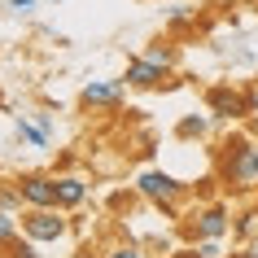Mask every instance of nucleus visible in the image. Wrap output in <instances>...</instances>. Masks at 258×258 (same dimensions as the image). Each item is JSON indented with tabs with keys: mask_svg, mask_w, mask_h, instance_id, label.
<instances>
[{
	"mask_svg": "<svg viewBox=\"0 0 258 258\" xmlns=\"http://www.w3.org/2000/svg\"><path fill=\"white\" fill-rule=\"evenodd\" d=\"M136 192L145 197V202L162 206V202H184V197H188V184L175 179L171 171H162V166H149V171L136 175Z\"/></svg>",
	"mask_w": 258,
	"mask_h": 258,
	"instance_id": "3",
	"label": "nucleus"
},
{
	"mask_svg": "<svg viewBox=\"0 0 258 258\" xmlns=\"http://www.w3.org/2000/svg\"><path fill=\"white\" fill-rule=\"evenodd\" d=\"M14 132H18V140H22V145H31V149H48V140H53L40 122L27 118V114H18V118H14Z\"/></svg>",
	"mask_w": 258,
	"mask_h": 258,
	"instance_id": "10",
	"label": "nucleus"
},
{
	"mask_svg": "<svg viewBox=\"0 0 258 258\" xmlns=\"http://www.w3.org/2000/svg\"><path fill=\"white\" fill-rule=\"evenodd\" d=\"M197 258H223V241H192Z\"/></svg>",
	"mask_w": 258,
	"mask_h": 258,
	"instance_id": "17",
	"label": "nucleus"
},
{
	"mask_svg": "<svg viewBox=\"0 0 258 258\" xmlns=\"http://www.w3.org/2000/svg\"><path fill=\"white\" fill-rule=\"evenodd\" d=\"M88 202V179L83 175H57V210H79Z\"/></svg>",
	"mask_w": 258,
	"mask_h": 258,
	"instance_id": "9",
	"label": "nucleus"
},
{
	"mask_svg": "<svg viewBox=\"0 0 258 258\" xmlns=\"http://www.w3.org/2000/svg\"><path fill=\"white\" fill-rule=\"evenodd\" d=\"M166 258H197V249L188 245V249H175V254H166Z\"/></svg>",
	"mask_w": 258,
	"mask_h": 258,
	"instance_id": "20",
	"label": "nucleus"
},
{
	"mask_svg": "<svg viewBox=\"0 0 258 258\" xmlns=\"http://www.w3.org/2000/svg\"><path fill=\"white\" fill-rule=\"evenodd\" d=\"M18 228H22V219H18L14 210H0V249L9 241H18Z\"/></svg>",
	"mask_w": 258,
	"mask_h": 258,
	"instance_id": "13",
	"label": "nucleus"
},
{
	"mask_svg": "<svg viewBox=\"0 0 258 258\" xmlns=\"http://www.w3.org/2000/svg\"><path fill=\"white\" fill-rule=\"evenodd\" d=\"M48 5H61V0H48Z\"/></svg>",
	"mask_w": 258,
	"mask_h": 258,
	"instance_id": "23",
	"label": "nucleus"
},
{
	"mask_svg": "<svg viewBox=\"0 0 258 258\" xmlns=\"http://www.w3.org/2000/svg\"><path fill=\"white\" fill-rule=\"evenodd\" d=\"M22 206H27V202H22V188H18V179H14V184H0V210H14V215H18Z\"/></svg>",
	"mask_w": 258,
	"mask_h": 258,
	"instance_id": "14",
	"label": "nucleus"
},
{
	"mask_svg": "<svg viewBox=\"0 0 258 258\" xmlns=\"http://www.w3.org/2000/svg\"><path fill=\"white\" fill-rule=\"evenodd\" d=\"M219 184L236 197H249L258 192V140L245 136V132H232L223 145H219Z\"/></svg>",
	"mask_w": 258,
	"mask_h": 258,
	"instance_id": "1",
	"label": "nucleus"
},
{
	"mask_svg": "<svg viewBox=\"0 0 258 258\" xmlns=\"http://www.w3.org/2000/svg\"><path fill=\"white\" fill-rule=\"evenodd\" d=\"M101 258H145V249H140V245H114V249H105Z\"/></svg>",
	"mask_w": 258,
	"mask_h": 258,
	"instance_id": "18",
	"label": "nucleus"
},
{
	"mask_svg": "<svg viewBox=\"0 0 258 258\" xmlns=\"http://www.w3.org/2000/svg\"><path fill=\"white\" fill-rule=\"evenodd\" d=\"M210 122H215V114L206 109V114H184L179 118V127H175V136L179 140H202L206 132H210Z\"/></svg>",
	"mask_w": 258,
	"mask_h": 258,
	"instance_id": "11",
	"label": "nucleus"
},
{
	"mask_svg": "<svg viewBox=\"0 0 258 258\" xmlns=\"http://www.w3.org/2000/svg\"><path fill=\"white\" fill-rule=\"evenodd\" d=\"M35 5H40V0H9V9H14V14H31Z\"/></svg>",
	"mask_w": 258,
	"mask_h": 258,
	"instance_id": "19",
	"label": "nucleus"
},
{
	"mask_svg": "<svg viewBox=\"0 0 258 258\" xmlns=\"http://www.w3.org/2000/svg\"><path fill=\"white\" fill-rule=\"evenodd\" d=\"M5 249H9V258H40V249H35V241H22V236H18V241H9L5 245Z\"/></svg>",
	"mask_w": 258,
	"mask_h": 258,
	"instance_id": "15",
	"label": "nucleus"
},
{
	"mask_svg": "<svg viewBox=\"0 0 258 258\" xmlns=\"http://www.w3.org/2000/svg\"><path fill=\"white\" fill-rule=\"evenodd\" d=\"M241 258H258V245H249V249H245V254Z\"/></svg>",
	"mask_w": 258,
	"mask_h": 258,
	"instance_id": "22",
	"label": "nucleus"
},
{
	"mask_svg": "<svg viewBox=\"0 0 258 258\" xmlns=\"http://www.w3.org/2000/svg\"><path fill=\"white\" fill-rule=\"evenodd\" d=\"M254 228H258V206L245 210V215H236V232H241V236H254Z\"/></svg>",
	"mask_w": 258,
	"mask_h": 258,
	"instance_id": "16",
	"label": "nucleus"
},
{
	"mask_svg": "<svg viewBox=\"0 0 258 258\" xmlns=\"http://www.w3.org/2000/svg\"><path fill=\"white\" fill-rule=\"evenodd\" d=\"M18 188H22L27 210H48V206H57V175L31 171V175H18Z\"/></svg>",
	"mask_w": 258,
	"mask_h": 258,
	"instance_id": "7",
	"label": "nucleus"
},
{
	"mask_svg": "<svg viewBox=\"0 0 258 258\" xmlns=\"http://www.w3.org/2000/svg\"><path fill=\"white\" fill-rule=\"evenodd\" d=\"M145 57L171 75V70H175V61H179V48H175V44H166V40H158V44H149V48H145Z\"/></svg>",
	"mask_w": 258,
	"mask_h": 258,
	"instance_id": "12",
	"label": "nucleus"
},
{
	"mask_svg": "<svg viewBox=\"0 0 258 258\" xmlns=\"http://www.w3.org/2000/svg\"><path fill=\"white\" fill-rule=\"evenodd\" d=\"M206 109L219 122H241L245 114H254V92H241L232 83H215V88H206Z\"/></svg>",
	"mask_w": 258,
	"mask_h": 258,
	"instance_id": "2",
	"label": "nucleus"
},
{
	"mask_svg": "<svg viewBox=\"0 0 258 258\" xmlns=\"http://www.w3.org/2000/svg\"><path fill=\"white\" fill-rule=\"evenodd\" d=\"M122 79H127V88H140V92H149V88H162V83H166V70H162V66H153L149 57L140 53V57H132V61H127Z\"/></svg>",
	"mask_w": 258,
	"mask_h": 258,
	"instance_id": "8",
	"label": "nucleus"
},
{
	"mask_svg": "<svg viewBox=\"0 0 258 258\" xmlns=\"http://www.w3.org/2000/svg\"><path fill=\"white\" fill-rule=\"evenodd\" d=\"M70 258H96V254H92V249H75Z\"/></svg>",
	"mask_w": 258,
	"mask_h": 258,
	"instance_id": "21",
	"label": "nucleus"
},
{
	"mask_svg": "<svg viewBox=\"0 0 258 258\" xmlns=\"http://www.w3.org/2000/svg\"><path fill=\"white\" fill-rule=\"evenodd\" d=\"M127 101V79H88L79 88L83 109H118Z\"/></svg>",
	"mask_w": 258,
	"mask_h": 258,
	"instance_id": "6",
	"label": "nucleus"
},
{
	"mask_svg": "<svg viewBox=\"0 0 258 258\" xmlns=\"http://www.w3.org/2000/svg\"><path fill=\"white\" fill-rule=\"evenodd\" d=\"M254 206H258V192H254Z\"/></svg>",
	"mask_w": 258,
	"mask_h": 258,
	"instance_id": "24",
	"label": "nucleus"
},
{
	"mask_svg": "<svg viewBox=\"0 0 258 258\" xmlns=\"http://www.w3.org/2000/svg\"><path fill=\"white\" fill-rule=\"evenodd\" d=\"M188 232H192V241H223V236L232 232V210L219 206V202L197 206V210L188 215Z\"/></svg>",
	"mask_w": 258,
	"mask_h": 258,
	"instance_id": "4",
	"label": "nucleus"
},
{
	"mask_svg": "<svg viewBox=\"0 0 258 258\" xmlns=\"http://www.w3.org/2000/svg\"><path fill=\"white\" fill-rule=\"evenodd\" d=\"M66 219H61V210L57 206H48V210H27L22 215V236H31L35 245H48V241H61L66 236Z\"/></svg>",
	"mask_w": 258,
	"mask_h": 258,
	"instance_id": "5",
	"label": "nucleus"
}]
</instances>
